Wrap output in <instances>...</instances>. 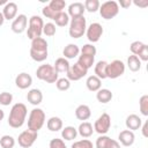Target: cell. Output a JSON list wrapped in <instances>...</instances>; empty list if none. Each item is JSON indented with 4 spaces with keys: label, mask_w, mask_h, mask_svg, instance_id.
Masks as SVG:
<instances>
[{
    "label": "cell",
    "mask_w": 148,
    "mask_h": 148,
    "mask_svg": "<svg viewBox=\"0 0 148 148\" xmlns=\"http://www.w3.org/2000/svg\"><path fill=\"white\" fill-rule=\"evenodd\" d=\"M3 22H5V17H3V15H2V13L0 12V27L3 24Z\"/></svg>",
    "instance_id": "cell-47"
},
{
    "label": "cell",
    "mask_w": 148,
    "mask_h": 148,
    "mask_svg": "<svg viewBox=\"0 0 148 148\" xmlns=\"http://www.w3.org/2000/svg\"><path fill=\"white\" fill-rule=\"evenodd\" d=\"M49 53V45L45 38L38 37L31 40L30 46V57L36 62H43L46 60Z\"/></svg>",
    "instance_id": "cell-2"
},
{
    "label": "cell",
    "mask_w": 148,
    "mask_h": 148,
    "mask_svg": "<svg viewBox=\"0 0 148 148\" xmlns=\"http://www.w3.org/2000/svg\"><path fill=\"white\" fill-rule=\"evenodd\" d=\"M66 7V2L64 0H51L49 2V5L44 6L43 9H42V14L47 17V18H51L53 20L54 16L60 13V12H64V8Z\"/></svg>",
    "instance_id": "cell-9"
},
{
    "label": "cell",
    "mask_w": 148,
    "mask_h": 148,
    "mask_svg": "<svg viewBox=\"0 0 148 148\" xmlns=\"http://www.w3.org/2000/svg\"><path fill=\"white\" fill-rule=\"evenodd\" d=\"M6 3H7V1H6V0H0V6H2V5L5 6Z\"/></svg>",
    "instance_id": "cell-49"
},
{
    "label": "cell",
    "mask_w": 148,
    "mask_h": 148,
    "mask_svg": "<svg viewBox=\"0 0 148 148\" xmlns=\"http://www.w3.org/2000/svg\"><path fill=\"white\" fill-rule=\"evenodd\" d=\"M15 139L9 135V134H5L0 138V146L1 148H14L15 146Z\"/></svg>",
    "instance_id": "cell-34"
},
{
    "label": "cell",
    "mask_w": 148,
    "mask_h": 148,
    "mask_svg": "<svg viewBox=\"0 0 148 148\" xmlns=\"http://www.w3.org/2000/svg\"><path fill=\"white\" fill-rule=\"evenodd\" d=\"M138 58L141 60V61H147L148 60V45L146 44V46L141 50V52L138 54Z\"/></svg>",
    "instance_id": "cell-43"
},
{
    "label": "cell",
    "mask_w": 148,
    "mask_h": 148,
    "mask_svg": "<svg viewBox=\"0 0 148 148\" xmlns=\"http://www.w3.org/2000/svg\"><path fill=\"white\" fill-rule=\"evenodd\" d=\"M69 66H71L69 61L67 59H65L64 57H60V58L56 59V61L53 64V67H54V69L57 71L58 74L59 73H67L68 69H69Z\"/></svg>",
    "instance_id": "cell-28"
},
{
    "label": "cell",
    "mask_w": 148,
    "mask_h": 148,
    "mask_svg": "<svg viewBox=\"0 0 148 148\" xmlns=\"http://www.w3.org/2000/svg\"><path fill=\"white\" fill-rule=\"evenodd\" d=\"M102 80L101 79H98L96 75H90V76H88L87 77V80H86V86H87V89L89 90V91H98L99 89H101V87H102Z\"/></svg>",
    "instance_id": "cell-26"
},
{
    "label": "cell",
    "mask_w": 148,
    "mask_h": 148,
    "mask_svg": "<svg viewBox=\"0 0 148 148\" xmlns=\"http://www.w3.org/2000/svg\"><path fill=\"white\" fill-rule=\"evenodd\" d=\"M53 21H54L56 25H58V27H66V25L69 23L71 18H69V16H68L67 13L60 12V13H58V14L54 16Z\"/></svg>",
    "instance_id": "cell-33"
},
{
    "label": "cell",
    "mask_w": 148,
    "mask_h": 148,
    "mask_svg": "<svg viewBox=\"0 0 148 148\" xmlns=\"http://www.w3.org/2000/svg\"><path fill=\"white\" fill-rule=\"evenodd\" d=\"M28 114L27 106L23 103H15L8 116V125L13 128H20L25 123V118Z\"/></svg>",
    "instance_id": "cell-1"
},
{
    "label": "cell",
    "mask_w": 148,
    "mask_h": 148,
    "mask_svg": "<svg viewBox=\"0 0 148 148\" xmlns=\"http://www.w3.org/2000/svg\"><path fill=\"white\" fill-rule=\"evenodd\" d=\"M77 130V134H80L82 138L87 139V138H90L94 133V127H92V124L89 123V121H82L79 127L76 128Z\"/></svg>",
    "instance_id": "cell-25"
},
{
    "label": "cell",
    "mask_w": 148,
    "mask_h": 148,
    "mask_svg": "<svg viewBox=\"0 0 148 148\" xmlns=\"http://www.w3.org/2000/svg\"><path fill=\"white\" fill-rule=\"evenodd\" d=\"M96 148H120V143L108 135H99L95 142Z\"/></svg>",
    "instance_id": "cell-16"
},
{
    "label": "cell",
    "mask_w": 148,
    "mask_h": 148,
    "mask_svg": "<svg viewBox=\"0 0 148 148\" xmlns=\"http://www.w3.org/2000/svg\"><path fill=\"white\" fill-rule=\"evenodd\" d=\"M43 27H44V22L43 18L38 15H32L29 18V24L27 28V36L29 39H35L42 36L43 34Z\"/></svg>",
    "instance_id": "cell-7"
},
{
    "label": "cell",
    "mask_w": 148,
    "mask_h": 148,
    "mask_svg": "<svg viewBox=\"0 0 148 148\" xmlns=\"http://www.w3.org/2000/svg\"><path fill=\"white\" fill-rule=\"evenodd\" d=\"M103 31H104L103 27L98 22H94V23H91L87 27L86 35H87V38L90 43H96L101 39V37L103 35Z\"/></svg>",
    "instance_id": "cell-13"
},
{
    "label": "cell",
    "mask_w": 148,
    "mask_h": 148,
    "mask_svg": "<svg viewBox=\"0 0 148 148\" xmlns=\"http://www.w3.org/2000/svg\"><path fill=\"white\" fill-rule=\"evenodd\" d=\"M49 148H67L66 145H65V141L62 139H58V138H54L50 141L49 143Z\"/></svg>",
    "instance_id": "cell-42"
},
{
    "label": "cell",
    "mask_w": 148,
    "mask_h": 148,
    "mask_svg": "<svg viewBox=\"0 0 148 148\" xmlns=\"http://www.w3.org/2000/svg\"><path fill=\"white\" fill-rule=\"evenodd\" d=\"M79 54H80V47L76 44H73V43L66 45L62 50V56L67 60L68 59H74V58L79 57Z\"/></svg>",
    "instance_id": "cell-24"
},
{
    "label": "cell",
    "mask_w": 148,
    "mask_h": 148,
    "mask_svg": "<svg viewBox=\"0 0 148 148\" xmlns=\"http://www.w3.org/2000/svg\"><path fill=\"white\" fill-rule=\"evenodd\" d=\"M141 60L136 57V56H134V54H131L128 58H127V67L130 68V71L131 72H139L140 71V68H141Z\"/></svg>",
    "instance_id": "cell-32"
},
{
    "label": "cell",
    "mask_w": 148,
    "mask_h": 148,
    "mask_svg": "<svg viewBox=\"0 0 148 148\" xmlns=\"http://www.w3.org/2000/svg\"><path fill=\"white\" fill-rule=\"evenodd\" d=\"M27 24H28V17L24 14H18L13 20L10 29L15 34H22L27 30Z\"/></svg>",
    "instance_id": "cell-15"
},
{
    "label": "cell",
    "mask_w": 148,
    "mask_h": 148,
    "mask_svg": "<svg viewBox=\"0 0 148 148\" xmlns=\"http://www.w3.org/2000/svg\"><path fill=\"white\" fill-rule=\"evenodd\" d=\"M87 30V20L84 16L71 18L69 21V28H68V34L72 38H80L86 34Z\"/></svg>",
    "instance_id": "cell-5"
},
{
    "label": "cell",
    "mask_w": 148,
    "mask_h": 148,
    "mask_svg": "<svg viewBox=\"0 0 148 148\" xmlns=\"http://www.w3.org/2000/svg\"><path fill=\"white\" fill-rule=\"evenodd\" d=\"M96 52H97V50L92 44H84L80 49V54H79L77 62L87 69L91 68L92 65L95 64Z\"/></svg>",
    "instance_id": "cell-3"
},
{
    "label": "cell",
    "mask_w": 148,
    "mask_h": 148,
    "mask_svg": "<svg viewBox=\"0 0 148 148\" xmlns=\"http://www.w3.org/2000/svg\"><path fill=\"white\" fill-rule=\"evenodd\" d=\"M3 118H5V112H3V110L0 109V121H1Z\"/></svg>",
    "instance_id": "cell-48"
},
{
    "label": "cell",
    "mask_w": 148,
    "mask_h": 148,
    "mask_svg": "<svg viewBox=\"0 0 148 148\" xmlns=\"http://www.w3.org/2000/svg\"><path fill=\"white\" fill-rule=\"evenodd\" d=\"M87 73H88V69L84 68L83 66H81L76 61L74 65L69 66V69H68V72L66 74H67V79L69 81H79L82 77H84L87 75Z\"/></svg>",
    "instance_id": "cell-14"
},
{
    "label": "cell",
    "mask_w": 148,
    "mask_h": 148,
    "mask_svg": "<svg viewBox=\"0 0 148 148\" xmlns=\"http://www.w3.org/2000/svg\"><path fill=\"white\" fill-rule=\"evenodd\" d=\"M113 97V94L111 92L110 89L106 88H101L98 91H96V99L102 103V104H106L109 103Z\"/></svg>",
    "instance_id": "cell-27"
},
{
    "label": "cell",
    "mask_w": 148,
    "mask_h": 148,
    "mask_svg": "<svg viewBox=\"0 0 148 148\" xmlns=\"http://www.w3.org/2000/svg\"><path fill=\"white\" fill-rule=\"evenodd\" d=\"M13 102V95L8 91H2L0 92V104L3 106H8Z\"/></svg>",
    "instance_id": "cell-41"
},
{
    "label": "cell",
    "mask_w": 148,
    "mask_h": 148,
    "mask_svg": "<svg viewBox=\"0 0 148 148\" xmlns=\"http://www.w3.org/2000/svg\"><path fill=\"white\" fill-rule=\"evenodd\" d=\"M45 124V112L39 108H34L28 118V130L38 132Z\"/></svg>",
    "instance_id": "cell-4"
},
{
    "label": "cell",
    "mask_w": 148,
    "mask_h": 148,
    "mask_svg": "<svg viewBox=\"0 0 148 148\" xmlns=\"http://www.w3.org/2000/svg\"><path fill=\"white\" fill-rule=\"evenodd\" d=\"M57 32V28H56V24L52 23V22H47V23H44V27H43V34L46 36V37H52L54 36Z\"/></svg>",
    "instance_id": "cell-38"
},
{
    "label": "cell",
    "mask_w": 148,
    "mask_h": 148,
    "mask_svg": "<svg viewBox=\"0 0 148 148\" xmlns=\"http://www.w3.org/2000/svg\"><path fill=\"white\" fill-rule=\"evenodd\" d=\"M99 15L102 16V18L104 20H111L113 17H116L119 13V6H118V2L114 1V0H109V1H105L103 2L101 6H99Z\"/></svg>",
    "instance_id": "cell-8"
},
{
    "label": "cell",
    "mask_w": 148,
    "mask_h": 148,
    "mask_svg": "<svg viewBox=\"0 0 148 148\" xmlns=\"http://www.w3.org/2000/svg\"><path fill=\"white\" fill-rule=\"evenodd\" d=\"M84 9L89 13H95L99 9V6H101V2L98 0H86L84 3Z\"/></svg>",
    "instance_id": "cell-35"
},
{
    "label": "cell",
    "mask_w": 148,
    "mask_h": 148,
    "mask_svg": "<svg viewBox=\"0 0 148 148\" xmlns=\"http://www.w3.org/2000/svg\"><path fill=\"white\" fill-rule=\"evenodd\" d=\"M71 148H94V145L90 140L82 139L79 141H74V143H72Z\"/></svg>",
    "instance_id": "cell-40"
},
{
    "label": "cell",
    "mask_w": 148,
    "mask_h": 148,
    "mask_svg": "<svg viewBox=\"0 0 148 148\" xmlns=\"http://www.w3.org/2000/svg\"><path fill=\"white\" fill-rule=\"evenodd\" d=\"M1 13H2L5 20H8V21L14 20L17 16V5L13 1H9L3 6Z\"/></svg>",
    "instance_id": "cell-19"
},
{
    "label": "cell",
    "mask_w": 148,
    "mask_h": 148,
    "mask_svg": "<svg viewBox=\"0 0 148 148\" xmlns=\"http://www.w3.org/2000/svg\"><path fill=\"white\" fill-rule=\"evenodd\" d=\"M75 117L79 120L82 121H87L90 117H91V110L87 104H80L76 109H75Z\"/></svg>",
    "instance_id": "cell-23"
},
{
    "label": "cell",
    "mask_w": 148,
    "mask_h": 148,
    "mask_svg": "<svg viewBox=\"0 0 148 148\" xmlns=\"http://www.w3.org/2000/svg\"><path fill=\"white\" fill-rule=\"evenodd\" d=\"M68 16L71 18H75V17H80V16H83L86 9H84V6L82 2H73L68 6Z\"/></svg>",
    "instance_id": "cell-21"
},
{
    "label": "cell",
    "mask_w": 148,
    "mask_h": 148,
    "mask_svg": "<svg viewBox=\"0 0 148 148\" xmlns=\"http://www.w3.org/2000/svg\"><path fill=\"white\" fill-rule=\"evenodd\" d=\"M56 87L60 91H66L71 88V81L67 77H59L56 81Z\"/></svg>",
    "instance_id": "cell-37"
},
{
    "label": "cell",
    "mask_w": 148,
    "mask_h": 148,
    "mask_svg": "<svg viewBox=\"0 0 148 148\" xmlns=\"http://www.w3.org/2000/svg\"><path fill=\"white\" fill-rule=\"evenodd\" d=\"M76 136H77V130L74 126L62 127V130H61V138H62V140L72 141L74 139H76Z\"/></svg>",
    "instance_id": "cell-30"
},
{
    "label": "cell",
    "mask_w": 148,
    "mask_h": 148,
    "mask_svg": "<svg viewBox=\"0 0 148 148\" xmlns=\"http://www.w3.org/2000/svg\"><path fill=\"white\" fill-rule=\"evenodd\" d=\"M133 3L135 5V6H139V7H141V8H146L147 6H148V0H142V1H133Z\"/></svg>",
    "instance_id": "cell-46"
},
{
    "label": "cell",
    "mask_w": 148,
    "mask_h": 148,
    "mask_svg": "<svg viewBox=\"0 0 148 148\" xmlns=\"http://www.w3.org/2000/svg\"><path fill=\"white\" fill-rule=\"evenodd\" d=\"M131 5H132V1L131 0H120L118 2V6H120L123 8H128Z\"/></svg>",
    "instance_id": "cell-45"
},
{
    "label": "cell",
    "mask_w": 148,
    "mask_h": 148,
    "mask_svg": "<svg viewBox=\"0 0 148 148\" xmlns=\"http://www.w3.org/2000/svg\"><path fill=\"white\" fill-rule=\"evenodd\" d=\"M139 109L142 116H148V95H142L139 99Z\"/></svg>",
    "instance_id": "cell-36"
},
{
    "label": "cell",
    "mask_w": 148,
    "mask_h": 148,
    "mask_svg": "<svg viewBox=\"0 0 148 148\" xmlns=\"http://www.w3.org/2000/svg\"><path fill=\"white\" fill-rule=\"evenodd\" d=\"M46 127L51 132H58V131L62 130V120H61V118L56 117V116L49 118L47 121H46Z\"/></svg>",
    "instance_id": "cell-29"
},
{
    "label": "cell",
    "mask_w": 148,
    "mask_h": 148,
    "mask_svg": "<svg viewBox=\"0 0 148 148\" xmlns=\"http://www.w3.org/2000/svg\"><path fill=\"white\" fill-rule=\"evenodd\" d=\"M15 84L20 89H28L32 84V77H31L30 74H28L25 72H22V73H20V74L16 75V77H15Z\"/></svg>",
    "instance_id": "cell-17"
},
{
    "label": "cell",
    "mask_w": 148,
    "mask_h": 148,
    "mask_svg": "<svg viewBox=\"0 0 148 148\" xmlns=\"http://www.w3.org/2000/svg\"><path fill=\"white\" fill-rule=\"evenodd\" d=\"M145 46H146V44L142 43L141 40H135V42L131 43V45H130V50H131L132 54H134V56L138 57V54L141 52V50H142Z\"/></svg>",
    "instance_id": "cell-39"
},
{
    "label": "cell",
    "mask_w": 148,
    "mask_h": 148,
    "mask_svg": "<svg viewBox=\"0 0 148 148\" xmlns=\"http://www.w3.org/2000/svg\"><path fill=\"white\" fill-rule=\"evenodd\" d=\"M92 127H94V132L98 133L99 135H105L109 132L110 127H111V117H110V114L106 113V112L102 113L95 120Z\"/></svg>",
    "instance_id": "cell-11"
},
{
    "label": "cell",
    "mask_w": 148,
    "mask_h": 148,
    "mask_svg": "<svg viewBox=\"0 0 148 148\" xmlns=\"http://www.w3.org/2000/svg\"><path fill=\"white\" fill-rule=\"evenodd\" d=\"M58 75L59 74L54 69L53 65H50V64L40 65L36 71L37 79H39L42 81H45L46 83H56V81L59 79Z\"/></svg>",
    "instance_id": "cell-6"
},
{
    "label": "cell",
    "mask_w": 148,
    "mask_h": 148,
    "mask_svg": "<svg viewBox=\"0 0 148 148\" xmlns=\"http://www.w3.org/2000/svg\"><path fill=\"white\" fill-rule=\"evenodd\" d=\"M37 136H38V132L25 130L18 134L17 142L22 148H30L37 140Z\"/></svg>",
    "instance_id": "cell-12"
},
{
    "label": "cell",
    "mask_w": 148,
    "mask_h": 148,
    "mask_svg": "<svg viewBox=\"0 0 148 148\" xmlns=\"http://www.w3.org/2000/svg\"><path fill=\"white\" fill-rule=\"evenodd\" d=\"M125 125H126L127 130L134 132V131H136V130H140V127H141V125H142V119H141L138 114L132 113V114H128V116L126 117Z\"/></svg>",
    "instance_id": "cell-20"
},
{
    "label": "cell",
    "mask_w": 148,
    "mask_h": 148,
    "mask_svg": "<svg viewBox=\"0 0 148 148\" xmlns=\"http://www.w3.org/2000/svg\"><path fill=\"white\" fill-rule=\"evenodd\" d=\"M141 132H142V135L145 136V138H148V121L146 120L145 123H142V125H141Z\"/></svg>",
    "instance_id": "cell-44"
},
{
    "label": "cell",
    "mask_w": 148,
    "mask_h": 148,
    "mask_svg": "<svg viewBox=\"0 0 148 148\" xmlns=\"http://www.w3.org/2000/svg\"><path fill=\"white\" fill-rule=\"evenodd\" d=\"M27 101H28L30 104L37 106V105H39V104L42 103V101H43V92H42L39 89H37V88L30 89V90L28 91V94H27Z\"/></svg>",
    "instance_id": "cell-22"
},
{
    "label": "cell",
    "mask_w": 148,
    "mask_h": 148,
    "mask_svg": "<svg viewBox=\"0 0 148 148\" xmlns=\"http://www.w3.org/2000/svg\"><path fill=\"white\" fill-rule=\"evenodd\" d=\"M134 141H135V134L130 130H124L118 134V142L121 143L124 147L132 146Z\"/></svg>",
    "instance_id": "cell-18"
},
{
    "label": "cell",
    "mask_w": 148,
    "mask_h": 148,
    "mask_svg": "<svg viewBox=\"0 0 148 148\" xmlns=\"http://www.w3.org/2000/svg\"><path fill=\"white\" fill-rule=\"evenodd\" d=\"M106 65H108V62L104 60H99L95 65V68H94L95 75L101 80L106 79Z\"/></svg>",
    "instance_id": "cell-31"
},
{
    "label": "cell",
    "mask_w": 148,
    "mask_h": 148,
    "mask_svg": "<svg viewBox=\"0 0 148 148\" xmlns=\"http://www.w3.org/2000/svg\"><path fill=\"white\" fill-rule=\"evenodd\" d=\"M125 64L119 60V59H114L111 62H108L106 65V79H117L119 76H121L125 73Z\"/></svg>",
    "instance_id": "cell-10"
}]
</instances>
